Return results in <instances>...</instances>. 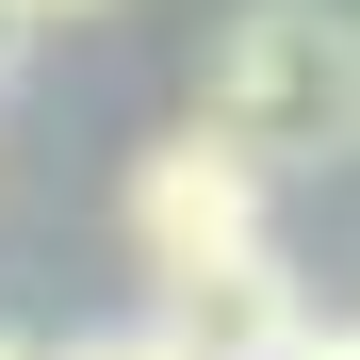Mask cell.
Listing matches in <instances>:
<instances>
[{
  "mask_svg": "<svg viewBox=\"0 0 360 360\" xmlns=\"http://www.w3.org/2000/svg\"><path fill=\"white\" fill-rule=\"evenodd\" d=\"M0 360H49V344H33V328H0Z\"/></svg>",
  "mask_w": 360,
  "mask_h": 360,
  "instance_id": "ba28073f",
  "label": "cell"
},
{
  "mask_svg": "<svg viewBox=\"0 0 360 360\" xmlns=\"http://www.w3.org/2000/svg\"><path fill=\"white\" fill-rule=\"evenodd\" d=\"M17 66H33V17H17V0H0V82H17Z\"/></svg>",
  "mask_w": 360,
  "mask_h": 360,
  "instance_id": "8992f818",
  "label": "cell"
},
{
  "mask_svg": "<svg viewBox=\"0 0 360 360\" xmlns=\"http://www.w3.org/2000/svg\"><path fill=\"white\" fill-rule=\"evenodd\" d=\"M17 17H33V33H49V17H115V0H17Z\"/></svg>",
  "mask_w": 360,
  "mask_h": 360,
  "instance_id": "52a82bcc",
  "label": "cell"
},
{
  "mask_svg": "<svg viewBox=\"0 0 360 360\" xmlns=\"http://www.w3.org/2000/svg\"><path fill=\"white\" fill-rule=\"evenodd\" d=\"M262 197H278L262 164H229L213 131H164V148L131 164V197H115V213H131L148 295H164V278H213V262H246V246H278V229H262Z\"/></svg>",
  "mask_w": 360,
  "mask_h": 360,
  "instance_id": "7a4b0ae2",
  "label": "cell"
},
{
  "mask_svg": "<svg viewBox=\"0 0 360 360\" xmlns=\"http://www.w3.org/2000/svg\"><path fill=\"white\" fill-rule=\"evenodd\" d=\"M148 328H164L180 360H278L295 328H311V295H295L278 246H246V262H213V278H164V295H148Z\"/></svg>",
  "mask_w": 360,
  "mask_h": 360,
  "instance_id": "3957f363",
  "label": "cell"
},
{
  "mask_svg": "<svg viewBox=\"0 0 360 360\" xmlns=\"http://www.w3.org/2000/svg\"><path fill=\"white\" fill-rule=\"evenodd\" d=\"M49 360H180L164 328H98V344H49Z\"/></svg>",
  "mask_w": 360,
  "mask_h": 360,
  "instance_id": "277c9868",
  "label": "cell"
},
{
  "mask_svg": "<svg viewBox=\"0 0 360 360\" xmlns=\"http://www.w3.org/2000/svg\"><path fill=\"white\" fill-rule=\"evenodd\" d=\"M197 131H213L229 164H262V180L344 164V131H360V49H344V17H328V0H246L229 49H213Z\"/></svg>",
  "mask_w": 360,
  "mask_h": 360,
  "instance_id": "6da1fadb",
  "label": "cell"
},
{
  "mask_svg": "<svg viewBox=\"0 0 360 360\" xmlns=\"http://www.w3.org/2000/svg\"><path fill=\"white\" fill-rule=\"evenodd\" d=\"M278 360H360V344H344V311H311V328H295Z\"/></svg>",
  "mask_w": 360,
  "mask_h": 360,
  "instance_id": "5b68a950",
  "label": "cell"
}]
</instances>
